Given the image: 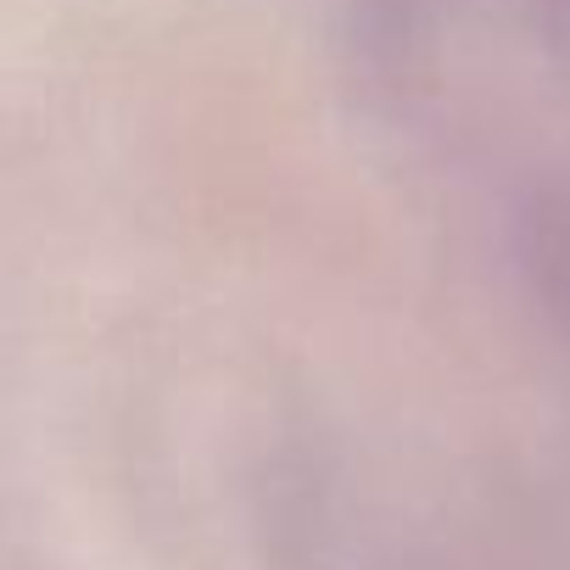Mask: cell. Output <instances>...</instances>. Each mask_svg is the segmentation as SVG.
<instances>
[{"mask_svg":"<svg viewBox=\"0 0 570 570\" xmlns=\"http://www.w3.org/2000/svg\"><path fill=\"white\" fill-rule=\"evenodd\" d=\"M392 79L570 235V0H370Z\"/></svg>","mask_w":570,"mask_h":570,"instance_id":"1","label":"cell"}]
</instances>
